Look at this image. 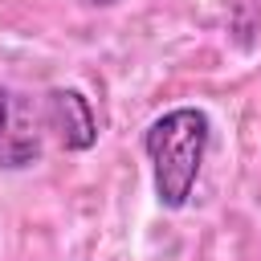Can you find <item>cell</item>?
Returning <instances> with one entry per match:
<instances>
[{
	"mask_svg": "<svg viewBox=\"0 0 261 261\" xmlns=\"http://www.w3.org/2000/svg\"><path fill=\"white\" fill-rule=\"evenodd\" d=\"M41 159V130H37V110L24 102V94L0 86V167L20 171Z\"/></svg>",
	"mask_w": 261,
	"mask_h": 261,
	"instance_id": "cell-2",
	"label": "cell"
},
{
	"mask_svg": "<svg viewBox=\"0 0 261 261\" xmlns=\"http://www.w3.org/2000/svg\"><path fill=\"white\" fill-rule=\"evenodd\" d=\"M208 139H212V118L200 106L163 110L143 130V151L151 159V184H155L159 208L167 212L188 208L208 155Z\"/></svg>",
	"mask_w": 261,
	"mask_h": 261,
	"instance_id": "cell-1",
	"label": "cell"
},
{
	"mask_svg": "<svg viewBox=\"0 0 261 261\" xmlns=\"http://www.w3.org/2000/svg\"><path fill=\"white\" fill-rule=\"evenodd\" d=\"M77 4H90V8H110V4H118V0H77Z\"/></svg>",
	"mask_w": 261,
	"mask_h": 261,
	"instance_id": "cell-4",
	"label": "cell"
},
{
	"mask_svg": "<svg viewBox=\"0 0 261 261\" xmlns=\"http://www.w3.org/2000/svg\"><path fill=\"white\" fill-rule=\"evenodd\" d=\"M45 122L57 130L65 151H90L98 143V114L90 98L73 86H53L45 94Z\"/></svg>",
	"mask_w": 261,
	"mask_h": 261,
	"instance_id": "cell-3",
	"label": "cell"
}]
</instances>
